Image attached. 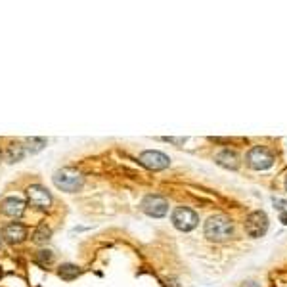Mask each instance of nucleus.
<instances>
[{
	"mask_svg": "<svg viewBox=\"0 0 287 287\" xmlns=\"http://www.w3.org/2000/svg\"><path fill=\"white\" fill-rule=\"evenodd\" d=\"M234 236V222L224 214H214L205 222V237L214 243L228 241Z\"/></svg>",
	"mask_w": 287,
	"mask_h": 287,
	"instance_id": "f257e3e1",
	"label": "nucleus"
},
{
	"mask_svg": "<svg viewBox=\"0 0 287 287\" xmlns=\"http://www.w3.org/2000/svg\"><path fill=\"white\" fill-rule=\"evenodd\" d=\"M52 180H54V184H56L58 190L67 191V193H75L85 184V176L81 175L79 171H75V169H69V167L56 171L54 176H52Z\"/></svg>",
	"mask_w": 287,
	"mask_h": 287,
	"instance_id": "f03ea898",
	"label": "nucleus"
},
{
	"mask_svg": "<svg viewBox=\"0 0 287 287\" xmlns=\"http://www.w3.org/2000/svg\"><path fill=\"white\" fill-rule=\"evenodd\" d=\"M173 226L180 232H191L195 226L199 224V214L188 207H176L171 214Z\"/></svg>",
	"mask_w": 287,
	"mask_h": 287,
	"instance_id": "7ed1b4c3",
	"label": "nucleus"
},
{
	"mask_svg": "<svg viewBox=\"0 0 287 287\" xmlns=\"http://www.w3.org/2000/svg\"><path fill=\"white\" fill-rule=\"evenodd\" d=\"M140 209L151 218H161L169 212V201L161 195H146L140 203Z\"/></svg>",
	"mask_w": 287,
	"mask_h": 287,
	"instance_id": "20e7f679",
	"label": "nucleus"
},
{
	"mask_svg": "<svg viewBox=\"0 0 287 287\" xmlns=\"http://www.w3.org/2000/svg\"><path fill=\"white\" fill-rule=\"evenodd\" d=\"M247 165L255 171H266L274 165V155L262 146H255L247 153Z\"/></svg>",
	"mask_w": 287,
	"mask_h": 287,
	"instance_id": "39448f33",
	"label": "nucleus"
},
{
	"mask_svg": "<svg viewBox=\"0 0 287 287\" xmlns=\"http://www.w3.org/2000/svg\"><path fill=\"white\" fill-rule=\"evenodd\" d=\"M245 232L249 237H262L268 232V216L262 211H253L245 218Z\"/></svg>",
	"mask_w": 287,
	"mask_h": 287,
	"instance_id": "423d86ee",
	"label": "nucleus"
},
{
	"mask_svg": "<svg viewBox=\"0 0 287 287\" xmlns=\"http://www.w3.org/2000/svg\"><path fill=\"white\" fill-rule=\"evenodd\" d=\"M27 199H29V203H31L33 207H37L40 211L48 209L52 205L50 191L44 186H40V184H33V186L27 188Z\"/></svg>",
	"mask_w": 287,
	"mask_h": 287,
	"instance_id": "0eeeda50",
	"label": "nucleus"
},
{
	"mask_svg": "<svg viewBox=\"0 0 287 287\" xmlns=\"http://www.w3.org/2000/svg\"><path fill=\"white\" fill-rule=\"evenodd\" d=\"M140 163L150 171H163V169H169L171 159H169V155H165L161 151L148 150L140 153Z\"/></svg>",
	"mask_w": 287,
	"mask_h": 287,
	"instance_id": "6e6552de",
	"label": "nucleus"
},
{
	"mask_svg": "<svg viewBox=\"0 0 287 287\" xmlns=\"http://www.w3.org/2000/svg\"><path fill=\"white\" fill-rule=\"evenodd\" d=\"M2 237L4 241H8L10 245H17L23 243L27 237V228L21 222H10L2 228Z\"/></svg>",
	"mask_w": 287,
	"mask_h": 287,
	"instance_id": "1a4fd4ad",
	"label": "nucleus"
},
{
	"mask_svg": "<svg viewBox=\"0 0 287 287\" xmlns=\"http://www.w3.org/2000/svg\"><path fill=\"white\" fill-rule=\"evenodd\" d=\"M0 211L6 216H12V218H19L23 212H25V201L19 199V197H6L0 205Z\"/></svg>",
	"mask_w": 287,
	"mask_h": 287,
	"instance_id": "9d476101",
	"label": "nucleus"
},
{
	"mask_svg": "<svg viewBox=\"0 0 287 287\" xmlns=\"http://www.w3.org/2000/svg\"><path fill=\"white\" fill-rule=\"evenodd\" d=\"M214 159H216V163H218L220 167H224V169L236 171L237 167H239V155L232 150H222L220 153H216Z\"/></svg>",
	"mask_w": 287,
	"mask_h": 287,
	"instance_id": "9b49d317",
	"label": "nucleus"
},
{
	"mask_svg": "<svg viewBox=\"0 0 287 287\" xmlns=\"http://www.w3.org/2000/svg\"><path fill=\"white\" fill-rule=\"evenodd\" d=\"M58 274L62 280L65 282H71V280H75L77 276H81V268L77 266V264H71V262H65L60 266V270H58Z\"/></svg>",
	"mask_w": 287,
	"mask_h": 287,
	"instance_id": "f8f14e48",
	"label": "nucleus"
},
{
	"mask_svg": "<svg viewBox=\"0 0 287 287\" xmlns=\"http://www.w3.org/2000/svg\"><path fill=\"white\" fill-rule=\"evenodd\" d=\"M50 237H52V230L46 224H40L37 230L33 232V241H35L37 245H46V243L50 241Z\"/></svg>",
	"mask_w": 287,
	"mask_h": 287,
	"instance_id": "ddd939ff",
	"label": "nucleus"
},
{
	"mask_svg": "<svg viewBox=\"0 0 287 287\" xmlns=\"http://www.w3.org/2000/svg\"><path fill=\"white\" fill-rule=\"evenodd\" d=\"M8 161H21L23 157L27 155V151H25V146H21V144H12L10 148H8Z\"/></svg>",
	"mask_w": 287,
	"mask_h": 287,
	"instance_id": "4468645a",
	"label": "nucleus"
},
{
	"mask_svg": "<svg viewBox=\"0 0 287 287\" xmlns=\"http://www.w3.org/2000/svg\"><path fill=\"white\" fill-rule=\"evenodd\" d=\"M46 148V140L44 138H29L27 140L25 151L27 153H37V151L44 150Z\"/></svg>",
	"mask_w": 287,
	"mask_h": 287,
	"instance_id": "2eb2a0df",
	"label": "nucleus"
},
{
	"mask_svg": "<svg viewBox=\"0 0 287 287\" xmlns=\"http://www.w3.org/2000/svg\"><path fill=\"white\" fill-rule=\"evenodd\" d=\"M37 261L40 262L42 266H46V264H52V262H54V253H52V251H38Z\"/></svg>",
	"mask_w": 287,
	"mask_h": 287,
	"instance_id": "dca6fc26",
	"label": "nucleus"
},
{
	"mask_svg": "<svg viewBox=\"0 0 287 287\" xmlns=\"http://www.w3.org/2000/svg\"><path fill=\"white\" fill-rule=\"evenodd\" d=\"M272 203H274V207L276 209H280V211H284L286 212L287 211V201H284V199H272Z\"/></svg>",
	"mask_w": 287,
	"mask_h": 287,
	"instance_id": "f3484780",
	"label": "nucleus"
},
{
	"mask_svg": "<svg viewBox=\"0 0 287 287\" xmlns=\"http://www.w3.org/2000/svg\"><path fill=\"white\" fill-rule=\"evenodd\" d=\"M280 222L287 226V211H286V212H282V216H280Z\"/></svg>",
	"mask_w": 287,
	"mask_h": 287,
	"instance_id": "a211bd4d",
	"label": "nucleus"
},
{
	"mask_svg": "<svg viewBox=\"0 0 287 287\" xmlns=\"http://www.w3.org/2000/svg\"><path fill=\"white\" fill-rule=\"evenodd\" d=\"M286 190H287V180H286Z\"/></svg>",
	"mask_w": 287,
	"mask_h": 287,
	"instance_id": "6ab92c4d",
	"label": "nucleus"
},
{
	"mask_svg": "<svg viewBox=\"0 0 287 287\" xmlns=\"http://www.w3.org/2000/svg\"><path fill=\"white\" fill-rule=\"evenodd\" d=\"M0 276H2V272H0Z\"/></svg>",
	"mask_w": 287,
	"mask_h": 287,
	"instance_id": "aec40b11",
	"label": "nucleus"
},
{
	"mask_svg": "<svg viewBox=\"0 0 287 287\" xmlns=\"http://www.w3.org/2000/svg\"><path fill=\"white\" fill-rule=\"evenodd\" d=\"M0 245H2V243H0Z\"/></svg>",
	"mask_w": 287,
	"mask_h": 287,
	"instance_id": "412c9836",
	"label": "nucleus"
}]
</instances>
